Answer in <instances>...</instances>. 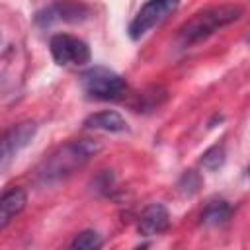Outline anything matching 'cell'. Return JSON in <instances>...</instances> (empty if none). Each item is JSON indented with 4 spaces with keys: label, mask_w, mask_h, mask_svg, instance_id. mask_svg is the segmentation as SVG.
Instances as JSON below:
<instances>
[{
    "label": "cell",
    "mask_w": 250,
    "mask_h": 250,
    "mask_svg": "<svg viewBox=\"0 0 250 250\" xmlns=\"http://www.w3.org/2000/svg\"><path fill=\"white\" fill-rule=\"evenodd\" d=\"M100 150H102V145L94 139L68 141L41 162V166L37 168L35 180L39 186H45V188L57 186L68 180L70 176H74L78 170H82Z\"/></svg>",
    "instance_id": "obj_1"
},
{
    "label": "cell",
    "mask_w": 250,
    "mask_h": 250,
    "mask_svg": "<svg viewBox=\"0 0 250 250\" xmlns=\"http://www.w3.org/2000/svg\"><path fill=\"white\" fill-rule=\"evenodd\" d=\"M242 16V8L238 4H219V6H209L205 10L195 12L191 18H188L176 33V45L182 49L193 47L219 29L238 21Z\"/></svg>",
    "instance_id": "obj_2"
},
{
    "label": "cell",
    "mask_w": 250,
    "mask_h": 250,
    "mask_svg": "<svg viewBox=\"0 0 250 250\" xmlns=\"http://www.w3.org/2000/svg\"><path fill=\"white\" fill-rule=\"evenodd\" d=\"M80 86L84 94H88L94 100H117L125 94L127 84L121 74L107 66H90L80 74Z\"/></svg>",
    "instance_id": "obj_3"
},
{
    "label": "cell",
    "mask_w": 250,
    "mask_h": 250,
    "mask_svg": "<svg viewBox=\"0 0 250 250\" xmlns=\"http://www.w3.org/2000/svg\"><path fill=\"white\" fill-rule=\"evenodd\" d=\"M178 6L180 0H146L129 23V37L135 41L145 37L154 25L162 23L168 16H172L178 10Z\"/></svg>",
    "instance_id": "obj_4"
},
{
    "label": "cell",
    "mask_w": 250,
    "mask_h": 250,
    "mask_svg": "<svg viewBox=\"0 0 250 250\" xmlns=\"http://www.w3.org/2000/svg\"><path fill=\"white\" fill-rule=\"evenodd\" d=\"M51 57L62 66H82L90 62V47L84 39L70 33H57L49 41Z\"/></svg>",
    "instance_id": "obj_5"
},
{
    "label": "cell",
    "mask_w": 250,
    "mask_h": 250,
    "mask_svg": "<svg viewBox=\"0 0 250 250\" xmlns=\"http://www.w3.org/2000/svg\"><path fill=\"white\" fill-rule=\"evenodd\" d=\"M35 131L37 125L33 121H21L0 135V172L33 141Z\"/></svg>",
    "instance_id": "obj_6"
},
{
    "label": "cell",
    "mask_w": 250,
    "mask_h": 250,
    "mask_svg": "<svg viewBox=\"0 0 250 250\" xmlns=\"http://www.w3.org/2000/svg\"><path fill=\"white\" fill-rule=\"evenodd\" d=\"M90 16V8L80 0H55L41 12L35 21L39 25H51L55 21H82Z\"/></svg>",
    "instance_id": "obj_7"
},
{
    "label": "cell",
    "mask_w": 250,
    "mask_h": 250,
    "mask_svg": "<svg viewBox=\"0 0 250 250\" xmlns=\"http://www.w3.org/2000/svg\"><path fill=\"white\" fill-rule=\"evenodd\" d=\"M170 225V215L168 209L162 203H150L148 207H145V211L141 213L139 219V232L143 236H156L160 232H164Z\"/></svg>",
    "instance_id": "obj_8"
},
{
    "label": "cell",
    "mask_w": 250,
    "mask_h": 250,
    "mask_svg": "<svg viewBox=\"0 0 250 250\" xmlns=\"http://www.w3.org/2000/svg\"><path fill=\"white\" fill-rule=\"evenodd\" d=\"M27 205V193L21 188H10L0 193V229L16 219Z\"/></svg>",
    "instance_id": "obj_9"
},
{
    "label": "cell",
    "mask_w": 250,
    "mask_h": 250,
    "mask_svg": "<svg viewBox=\"0 0 250 250\" xmlns=\"http://www.w3.org/2000/svg\"><path fill=\"white\" fill-rule=\"evenodd\" d=\"M84 125L88 129H98V131H105V133H125L129 129L125 117H121L113 109H104V111H96V113L88 115L84 119Z\"/></svg>",
    "instance_id": "obj_10"
},
{
    "label": "cell",
    "mask_w": 250,
    "mask_h": 250,
    "mask_svg": "<svg viewBox=\"0 0 250 250\" xmlns=\"http://www.w3.org/2000/svg\"><path fill=\"white\" fill-rule=\"evenodd\" d=\"M230 217V205L227 201H213L205 207L201 215L203 225H223Z\"/></svg>",
    "instance_id": "obj_11"
},
{
    "label": "cell",
    "mask_w": 250,
    "mask_h": 250,
    "mask_svg": "<svg viewBox=\"0 0 250 250\" xmlns=\"http://www.w3.org/2000/svg\"><path fill=\"white\" fill-rule=\"evenodd\" d=\"M100 246H102V238L94 230H84V232L76 234V238L70 242V248H74V250H94Z\"/></svg>",
    "instance_id": "obj_12"
},
{
    "label": "cell",
    "mask_w": 250,
    "mask_h": 250,
    "mask_svg": "<svg viewBox=\"0 0 250 250\" xmlns=\"http://www.w3.org/2000/svg\"><path fill=\"white\" fill-rule=\"evenodd\" d=\"M223 160H225V150H223V146H213V148H209V150L203 154V158H201L203 166H207L209 170L219 168V166L223 164Z\"/></svg>",
    "instance_id": "obj_13"
}]
</instances>
